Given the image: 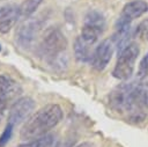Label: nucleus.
Instances as JSON below:
<instances>
[{
    "label": "nucleus",
    "instance_id": "12",
    "mask_svg": "<svg viewBox=\"0 0 148 147\" xmlns=\"http://www.w3.org/2000/svg\"><path fill=\"white\" fill-rule=\"evenodd\" d=\"M74 54L79 61L86 63L91 60L92 53L90 52V45L86 43L81 37H77L74 43Z\"/></svg>",
    "mask_w": 148,
    "mask_h": 147
},
{
    "label": "nucleus",
    "instance_id": "16",
    "mask_svg": "<svg viewBox=\"0 0 148 147\" xmlns=\"http://www.w3.org/2000/svg\"><path fill=\"white\" fill-rule=\"evenodd\" d=\"M13 127H14L13 124L7 123V125H6L2 134L0 135V147H5L7 145V142L10 140L12 134H13Z\"/></svg>",
    "mask_w": 148,
    "mask_h": 147
},
{
    "label": "nucleus",
    "instance_id": "7",
    "mask_svg": "<svg viewBox=\"0 0 148 147\" xmlns=\"http://www.w3.org/2000/svg\"><path fill=\"white\" fill-rule=\"evenodd\" d=\"M35 109V102L30 97H21L16 100L9 109L8 123L13 125H18L24 122L29 115Z\"/></svg>",
    "mask_w": 148,
    "mask_h": 147
},
{
    "label": "nucleus",
    "instance_id": "5",
    "mask_svg": "<svg viewBox=\"0 0 148 147\" xmlns=\"http://www.w3.org/2000/svg\"><path fill=\"white\" fill-rule=\"evenodd\" d=\"M133 87L134 86L132 84H120L111 91L109 96V103L113 111L125 115L128 113Z\"/></svg>",
    "mask_w": 148,
    "mask_h": 147
},
{
    "label": "nucleus",
    "instance_id": "3",
    "mask_svg": "<svg viewBox=\"0 0 148 147\" xmlns=\"http://www.w3.org/2000/svg\"><path fill=\"white\" fill-rule=\"evenodd\" d=\"M67 46V39L58 28H49L42 39L40 49L45 57L49 59L58 58Z\"/></svg>",
    "mask_w": 148,
    "mask_h": 147
},
{
    "label": "nucleus",
    "instance_id": "20",
    "mask_svg": "<svg viewBox=\"0 0 148 147\" xmlns=\"http://www.w3.org/2000/svg\"><path fill=\"white\" fill-rule=\"evenodd\" d=\"M0 50H1V45H0Z\"/></svg>",
    "mask_w": 148,
    "mask_h": 147
},
{
    "label": "nucleus",
    "instance_id": "10",
    "mask_svg": "<svg viewBox=\"0 0 148 147\" xmlns=\"http://www.w3.org/2000/svg\"><path fill=\"white\" fill-rule=\"evenodd\" d=\"M37 32V23L34 20H27L24 21L16 30V41L17 43L23 46L28 47L32 43L35 36Z\"/></svg>",
    "mask_w": 148,
    "mask_h": 147
},
{
    "label": "nucleus",
    "instance_id": "15",
    "mask_svg": "<svg viewBox=\"0 0 148 147\" xmlns=\"http://www.w3.org/2000/svg\"><path fill=\"white\" fill-rule=\"evenodd\" d=\"M54 142V137L52 134H45L38 139L31 140L27 144L18 145L16 147H52Z\"/></svg>",
    "mask_w": 148,
    "mask_h": 147
},
{
    "label": "nucleus",
    "instance_id": "9",
    "mask_svg": "<svg viewBox=\"0 0 148 147\" xmlns=\"http://www.w3.org/2000/svg\"><path fill=\"white\" fill-rule=\"evenodd\" d=\"M18 7L15 5H6L0 7V34H7L20 19Z\"/></svg>",
    "mask_w": 148,
    "mask_h": 147
},
{
    "label": "nucleus",
    "instance_id": "17",
    "mask_svg": "<svg viewBox=\"0 0 148 147\" xmlns=\"http://www.w3.org/2000/svg\"><path fill=\"white\" fill-rule=\"evenodd\" d=\"M135 34L140 38H146L148 36V20H143L135 30Z\"/></svg>",
    "mask_w": 148,
    "mask_h": 147
},
{
    "label": "nucleus",
    "instance_id": "6",
    "mask_svg": "<svg viewBox=\"0 0 148 147\" xmlns=\"http://www.w3.org/2000/svg\"><path fill=\"white\" fill-rule=\"evenodd\" d=\"M21 93V88L16 81L6 75H0V124L8 108V104L14 101Z\"/></svg>",
    "mask_w": 148,
    "mask_h": 147
},
{
    "label": "nucleus",
    "instance_id": "11",
    "mask_svg": "<svg viewBox=\"0 0 148 147\" xmlns=\"http://www.w3.org/2000/svg\"><path fill=\"white\" fill-rule=\"evenodd\" d=\"M146 12H148V3L143 0H133L128 3H126L123 8L121 16L123 19L127 21H132L134 19L140 17Z\"/></svg>",
    "mask_w": 148,
    "mask_h": 147
},
{
    "label": "nucleus",
    "instance_id": "4",
    "mask_svg": "<svg viewBox=\"0 0 148 147\" xmlns=\"http://www.w3.org/2000/svg\"><path fill=\"white\" fill-rule=\"evenodd\" d=\"M104 19L103 16L97 12H90L86 16L84 25L81 30V38L88 43L89 45H92L99 37V35L104 30Z\"/></svg>",
    "mask_w": 148,
    "mask_h": 147
},
{
    "label": "nucleus",
    "instance_id": "13",
    "mask_svg": "<svg viewBox=\"0 0 148 147\" xmlns=\"http://www.w3.org/2000/svg\"><path fill=\"white\" fill-rule=\"evenodd\" d=\"M136 80L140 86L148 87V52L140 60L136 73Z\"/></svg>",
    "mask_w": 148,
    "mask_h": 147
},
{
    "label": "nucleus",
    "instance_id": "8",
    "mask_svg": "<svg viewBox=\"0 0 148 147\" xmlns=\"http://www.w3.org/2000/svg\"><path fill=\"white\" fill-rule=\"evenodd\" d=\"M113 41L112 39H104L102 41L98 46L95 49L91 56V65L97 71H103L108 64L110 63L113 53Z\"/></svg>",
    "mask_w": 148,
    "mask_h": 147
},
{
    "label": "nucleus",
    "instance_id": "1",
    "mask_svg": "<svg viewBox=\"0 0 148 147\" xmlns=\"http://www.w3.org/2000/svg\"><path fill=\"white\" fill-rule=\"evenodd\" d=\"M64 112L58 104H46L28 118L21 128L22 140H35L51 131L62 119Z\"/></svg>",
    "mask_w": 148,
    "mask_h": 147
},
{
    "label": "nucleus",
    "instance_id": "14",
    "mask_svg": "<svg viewBox=\"0 0 148 147\" xmlns=\"http://www.w3.org/2000/svg\"><path fill=\"white\" fill-rule=\"evenodd\" d=\"M43 0H24L20 6H18V10H20V16L21 17H29L32 13L36 12V9L38 8V6L42 3Z\"/></svg>",
    "mask_w": 148,
    "mask_h": 147
},
{
    "label": "nucleus",
    "instance_id": "18",
    "mask_svg": "<svg viewBox=\"0 0 148 147\" xmlns=\"http://www.w3.org/2000/svg\"><path fill=\"white\" fill-rule=\"evenodd\" d=\"M76 147H96V146H95V144H94V142L84 141V142L80 144V145H79V146H76Z\"/></svg>",
    "mask_w": 148,
    "mask_h": 147
},
{
    "label": "nucleus",
    "instance_id": "19",
    "mask_svg": "<svg viewBox=\"0 0 148 147\" xmlns=\"http://www.w3.org/2000/svg\"><path fill=\"white\" fill-rule=\"evenodd\" d=\"M146 106H148V91H146Z\"/></svg>",
    "mask_w": 148,
    "mask_h": 147
},
{
    "label": "nucleus",
    "instance_id": "2",
    "mask_svg": "<svg viewBox=\"0 0 148 147\" xmlns=\"http://www.w3.org/2000/svg\"><path fill=\"white\" fill-rule=\"evenodd\" d=\"M140 53V49L135 43H130L125 49L119 52L116 66L113 68V76L118 80L126 81L128 80L134 71L135 61Z\"/></svg>",
    "mask_w": 148,
    "mask_h": 147
}]
</instances>
